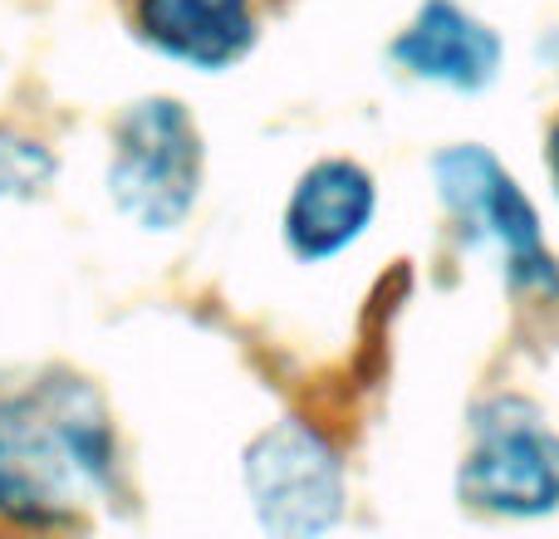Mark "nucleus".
I'll use <instances>...</instances> for the list:
<instances>
[{
	"mask_svg": "<svg viewBox=\"0 0 559 539\" xmlns=\"http://www.w3.org/2000/svg\"><path fill=\"white\" fill-rule=\"evenodd\" d=\"M118 486V442L84 378L0 383V520L25 530L79 525Z\"/></svg>",
	"mask_w": 559,
	"mask_h": 539,
	"instance_id": "f257e3e1",
	"label": "nucleus"
},
{
	"mask_svg": "<svg viewBox=\"0 0 559 539\" xmlns=\"http://www.w3.org/2000/svg\"><path fill=\"white\" fill-rule=\"evenodd\" d=\"M202 196V133L177 98L153 94L123 108L108 137V202L147 236H167Z\"/></svg>",
	"mask_w": 559,
	"mask_h": 539,
	"instance_id": "f03ea898",
	"label": "nucleus"
},
{
	"mask_svg": "<svg viewBox=\"0 0 559 539\" xmlns=\"http://www.w3.org/2000/svg\"><path fill=\"white\" fill-rule=\"evenodd\" d=\"M246 495L265 535H324L344 515V466L338 452L299 417L265 427L246 446Z\"/></svg>",
	"mask_w": 559,
	"mask_h": 539,
	"instance_id": "7ed1b4c3",
	"label": "nucleus"
},
{
	"mask_svg": "<svg viewBox=\"0 0 559 539\" xmlns=\"http://www.w3.org/2000/svg\"><path fill=\"white\" fill-rule=\"evenodd\" d=\"M437 187H442V202L466 226H476L481 236L506 245V261H511L515 279H525V285H559L531 202L515 192V182L501 172V163L491 153H481V147L442 153L437 157Z\"/></svg>",
	"mask_w": 559,
	"mask_h": 539,
	"instance_id": "20e7f679",
	"label": "nucleus"
},
{
	"mask_svg": "<svg viewBox=\"0 0 559 539\" xmlns=\"http://www.w3.org/2000/svg\"><path fill=\"white\" fill-rule=\"evenodd\" d=\"M462 501L496 515H540L559 505V436L535 422H486L462 466Z\"/></svg>",
	"mask_w": 559,
	"mask_h": 539,
	"instance_id": "39448f33",
	"label": "nucleus"
},
{
	"mask_svg": "<svg viewBox=\"0 0 559 539\" xmlns=\"http://www.w3.org/2000/svg\"><path fill=\"white\" fill-rule=\"evenodd\" d=\"M133 25L163 59L222 74L251 55L255 0H138Z\"/></svg>",
	"mask_w": 559,
	"mask_h": 539,
	"instance_id": "423d86ee",
	"label": "nucleus"
},
{
	"mask_svg": "<svg viewBox=\"0 0 559 539\" xmlns=\"http://www.w3.org/2000/svg\"><path fill=\"white\" fill-rule=\"evenodd\" d=\"M373 177L358 163L329 157L314 163L305 177L295 182L285 206V241L299 261H334L338 251L358 241L373 221Z\"/></svg>",
	"mask_w": 559,
	"mask_h": 539,
	"instance_id": "0eeeda50",
	"label": "nucleus"
},
{
	"mask_svg": "<svg viewBox=\"0 0 559 539\" xmlns=\"http://www.w3.org/2000/svg\"><path fill=\"white\" fill-rule=\"evenodd\" d=\"M393 59L413 79H432V84L452 88H481L496 79L501 64V39L456 10L452 0H427L417 20L393 39Z\"/></svg>",
	"mask_w": 559,
	"mask_h": 539,
	"instance_id": "6e6552de",
	"label": "nucleus"
},
{
	"mask_svg": "<svg viewBox=\"0 0 559 539\" xmlns=\"http://www.w3.org/2000/svg\"><path fill=\"white\" fill-rule=\"evenodd\" d=\"M55 182V153L20 128H0V202H35Z\"/></svg>",
	"mask_w": 559,
	"mask_h": 539,
	"instance_id": "1a4fd4ad",
	"label": "nucleus"
},
{
	"mask_svg": "<svg viewBox=\"0 0 559 539\" xmlns=\"http://www.w3.org/2000/svg\"><path fill=\"white\" fill-rule=\"evenodd\" d=\"M555 177H559V128H555Z\"/></svg>",
	"mask_w": 559,
	"mask_h": 539,
	"instance_id": "9d476101",
	"label": "nucleus"
}]
</instances>
